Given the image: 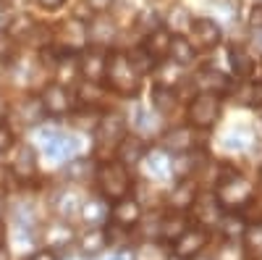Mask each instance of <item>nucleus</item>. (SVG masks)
Here are the masks:
<instances>
[{"label": "nucleus", "instance_id": "c9c22d12", "mask_svg": "<svg viewBox=\"0 0 262 260\" xmlns=\"http://www.w3.org/2000/svg\"><path fill=\"white\" fill-rule=\"evenodd\" d=\"M131 129H134V134L142 137V139L158 134V113H149L144 108H137L134 116H131Z\"/></svg>", "mask_w": 262, "mask_h": 260}, {"label": "nucleus", "instance_id": "f257e3e1", "mask_svg": "<svg viewBox=\"0 0 262 260\" xmlns=\"http://www.w3.org/2000/svg\"><path fill=\"white\" fill-rule=\"evenodd\" d=\"M212 192H215L217 203L223 205V210H242L244 205L254 203V184L244 176L242 171H236L231 166L221 168Z\"/></svg>", "mask_w": 262, "mask_h": 260}, {"label": "nucleus", "instance_id": "ea45409f", "mask_svg": "<svg viewBox=\"0 0 262 260\" xmlns=\"http://www.w3.org/2000/svg\"><path fill=\"white\" fill-rule=\"evenodd\" d=\"M126 55H128V61H131V66L137 69V74H139L142 79H144V76H149L152 71H155V66H158V63H155V61L149 58V53H147V50H144L142 45H137V48H131V50H128Z\"/></svg>", "mask_w": 262, "mask_h": 260}, {"label": "nucleus", "instance_id": "6ab92c4d", "mask_svg": "<svg viewBox=\"0 0 262 260\" xmlns=\"http://www.w3.org/2000/svg\"><path fill=\"white\" fill-rule=\"evenodd\" d=\"M116 37V21L102 13V16H92L86 21V39H90V48H102L107 50L111 42Z\"/></svg>", "mask_w": 262, "mask_h": 260}, {"label": "nucleus", "instance_id": "e433bc0d", "mask_svg": "<svg viewBox=\"0 0 262 260\" xmlns=\"http://www.w3.org/2000/svg\"><path fill=\"white\" fill-rule=\"evenodd\" d=\"M100 116L102 111H97V108H79V111H71L69 113V124L74 129H79V132H95L97 124H100Z\"/></svg>", "mask_w": 262, "mask_h": 260}, {"label": "nucleus", "instance_id": "a18cd8bd", "mask_svg": "<svg viewBox=\"0 0 262 260\" xmlns=\"http://www.w3.org/2000/svg\"><path fill=\"white\" fill-rule=\"evenodd\" d=\"M249 27H252L254 32L262 29V3H254V6H252V11H249Z\"/></svg>", "mask_w": 262, "mask_h": 260}, {"label": "nucleus", "instance_id": "4c0bfd02", "mask_svg": "<svg viewBox=\"0 0 262 260\" xmlns=\"http://www.w3.org/2000/svg\"><path fill=\"white\" fill-rule=\"evenodd\" d=\"M242 247L247 252V260H262V221L249 224L247 234L242 236Z\"/></svg>", "mask_w": 262, "mask_h": 260}, {"label": "nucleus", "instance_id": "37998d69", "mask_svg": "<svg viewBox=\"0 0 262 260\" xmlns=\"http://www.w3.org/2000/svg\"><path fill=\"white\" fill-rule=\"evenodd\" d=\"M13 145H16V134H13V129L3 124V126H0V158L8 155L11 150H13Z\"/></svg>", "mask_w": 262, "mask_h": 260}, {"label": "nucleus", "instance_id": "1a4fd4ad", "mask_svg": "<svg viewBox=\"0 0 262 260\" xmlns=\"http://www.w3.org/2000/svg\"><path fill=\"white\" fill-rule=\"evenodd\" d=\"M186 29H189V42L196 50H212V48L221 45V39H223L221 24H217L215 18H210V16L191 18Z\"/></svg>", "mask_w": 262, "mask_h": 260}, {"label": "nucleus", "instance_id": "a19ab883", "mask_svg": "<svg viewBox=\"0 0 262 260\" xmlns=\"http://www.w3.org/2000/svg\"><path fill=\"white\" fill-rule=\"evenodd\" d=\"M76 150V142H74V137H69L66 132H60V137L50 145V147H45V153L50 155V158H58V161H63V158H69L71 153Z\"/></svg>", "mask_w": 262, "mask_h": 260}, {"label": "nucleus", "instance_id": "412c9836", "mask_svg": "<svg viewBox=\"0 0 262 260\" xmlns=\"http://www.w3.org/2000/svg\"><path fill=\"white\" fill-rule=\"evenodd\" d=\"M74 239H76V234H74V226L69 221H55V224H48L42 229V247L50 252L66 250Z\"/></svg>", "mask_w": 262, "mask_h": 260}, {"label": "nucleus", "instance_id": "3c124183", "mask_svg": "<svg viewBox=\"0 0 262 260\" xmlns=\"http://www.w3.org/2000/svg\"><path fill=\"white\" fill-rule=\"evenodd\" d=\"M6 236H8V229H6V221H0V247L6 245Z\"/></svg>", "mask_w": 262, "mask_h": 260}, {"label": "nucleus", "instance_id": "b1692460", "mask_svg": "<svg viewBox=\"0 0 262 260\" xmlns=\"http://www.w3.org/2000/svg\"><path fill=\"white\" fill-rule=\"evenodd\" d=\"M215 229L221 231L223 239L242 242V236H244V234H247V229H249V221H247L244 210H226V213H223V218L217 221V226H215Z\"/></svg>", "mask_w": 262, "mask_h": 260}, {"label": "nucleus", "instance_id": "5fc2aeb1", "mask_svg": "<svg viewBox=\"0 0 262 260\" xmlns=\"http://www.w3.org/2000/svg\"><path fill=\"white\" fill-rule=\"evenodd\" d=\"M191 260H212V257H210V255H205V252H202V255H196V257H191Z\"/></svg>", "mask_w": 262, "mask_h": 260}, {"label": "nucleus", "instance_id": "473e14b6", "mask_svg": "<svg viewBox=\"0 0 262 260\" xmlns=\"http://www.w3.org/2000/svg\"><path fill=\"white\" fill-rule=\"evenodd\" d=\"M147 166V173L155 179H168L173 176V168H170V155L165 150H147V155L142 161Z\"/></svg>", "mask_w": 262, "mask_h": 260}, {"label": "nucleus", "instance_id": "f704fd0d", "mask_svg": "<svg viewBox=\"0 0 262 260\" xmlns=\"http://www.w3.org/2000/svg\"><path fill=\"white\" fill-rule=\"evenodd\" d=\"M149 100H152V108H155L158 116H170L179 105L176 90H168V87H152Z\"/></svg>", "mask_w": 262, "mask_h": 260}, {"label": "nucleus", "instance_id": "79ce46f5", "mask_svg": "<svg viewBox=\"0 0 262 260\" xmlns=\"http://www.w3.org/2000/svg\"><path fill=\"white\" fill-rule=\"evenodd\" d=\"M212 260H247V252L242 247V242H231V239H223L221 247L215 250Z\"/></svg>", "mask_w": 262, "mask_h": 260}, {"label": "nucleus", "instance_id": "bb28decb", "mask_svg": "<svg viewBox=\"0 0 262 260\" xmlns=\"http://www.w3.org/2000/svg\"><path fill=\"white\" fill-rule=\"evenodd\" d=\"M170 37H173V32H170L168 27H160V29H155V32L144 34V42H142V48H144V50L149 53V58L155 61V63H163V61H168Z\"/></svg>", "mask_w": 262, "mask_h": 260}, {"label": "nucleus", "instance_id": "5701e85b", "mask_svg": "<svg viewBox=\"0 0 262 260\" xmlns=\"http://www.w3.org/2000/svg\"><path fill=\"white\" fill-rule=\"evenodd\" d=\"M189 226H194L191 218H189V213H173V210H168L165 215H160V242L173 245Z\"/></svg>", "mask_w": 262, "mask_h": 260}, {"label": "nucleus", "instance_id": "603ef678", "mask_svg": "<svg viewBox=\"0 0 262 260\" xmlns=\"http://www.w3.org/2000/svg\"><path fill=\"white\" fill-rule=\"evenodd\" d=\"M254 48L262 53V29H259V32H254Z\"/></svg>", "mask_w": 262, "mask_h": 260}, {"label": "nucleus", "instance_id": "4468645a", "mask_svg": "<svg viewBox=\"0 0 262 260\" xmlns=\"http://www.w3.org/2000/svg\"><path fill=\"white\" fill-rule=\"evenodd\" d=\"M210 245V231H205V229H200V226H189L176 242H173V255H179V257H184V260H191V257H196V255H202L205 252V247Z\"/></svg>", "mask_w": 262, "mask_h": 260}, {"label": "nucleus", "instance_id": "2f4dec72", "mask_svg": "<svg viewBox=\"0 0 262 260\" xmlns=\"http://www.w3.org/2000/svg\"><path fill=\"white\" fill-rule=\"evenodd\" d=\"M76 100L81 103V108H97L100 111V105L107 100V87L97 82H79Z\"/></svg>", "mask_w": 262, "mask_h": 260}, {"label": "nucleus", "instance_id": "6e6d98bb", "mask_svg": "<svg viewBox=\"0 0 262 260\" xmlns=\"http://www.w3.org/2000/svg\"><path fill=\"white\" fill-rule=\"evenodd\" d=\"M168 260H184V257H179V255H170Z\"/></svg>", "mask_w": 262, "mask_h": 260}, {"label": "nucleus", "instance_id": "39448f33", "mask_svg": "<svg viewBox=\"0 0 262 260\" xmlns=\"http://www.w3.org/2000/svg\"><path fill=\"white\" fill-rule=\"evenodd\" d=\"M92 134H95V150L97 153H102V150L116 153L121 139L128 134V118L121 111H102L100 124H97V129Z\"/></svg>", "mask_w": 262, "mask_h": 260}, {"label": "nucleus", "instance_id": "20e7f679", "mask_svg": "<svg viewBox=\"0 0 262 260\" xmlns=\"http://www.w3.org/2000/svg\"><path fill=\"white\" fill-rule=\"evenodd\" d=\"M221 113H223V97L205 95V92H196L186 105V121H189V126L200 129V132L212 129L221 121Z\"/></svg>", "mask_w": 262, "mask_h": 260}, {"label": "nucleus", "instance_id": "0eeeda50", "mask_svg": "<svg viewBox=\"0 0 262 260\" xmlns=\"http://www.w3.org/2000/svg\"><path fill=\"white\" fill-rule=\"evenodd\" d=\"M223 213L226 210H223L221 203H217L215 192L212 189H205V192L196 194V200H194V205L189 210V218H191L194 226H200L205 231H212L217 226V221L223 218Z\"/></svg>", "mask_w": 262, "mask_h": 260}, {"label": "nucleus", "instance_id": "2eb2a0df", "mask_svg": "<svg viewBox=\"0 0 262 260\" xmlns=\"http://www.w3.org/2000/svg\"><path fill=\"white\" fill-rule=\"evenodd\" d=\"M147 139L137 137V134H126L121 139V145L116 147V161L126 168V171H134L137 166H142L144 155H147Z\"/></svg>", "mask_w": 262, "mask_h": 260}, {"label": "nucleus", "instance_id": "13d9d810", "mask_svg": "<svg viewBox=\"0 0 262 260\" xmlns=\"http://www.w3.org/2000/svg\"><path fill=\"white\" fill-rule=\"evenodd\" d=\"M259 82H262V69H259Z\"/></svg>", "mask_w": 262, "mask_h": 260}, {"label": "nucleus", "instance_id": "8fccbe9b", "mask_svg": "<svg viewBox=\"0 0 262 260\" xmlns=\"http://www.w3.org/2000/svg\"><path fill=\"white\" fill-rule=\"evenodd\" d=\"M6 116H8V100H6V95H3V92H0V126H3Z\"/></svg>", "mask_w": 262, "mask_h": 260}, {"label": "nucleus", "instance_id": "f3484780", "mask_svg": "<svg viewBox=\"0 0 262 260\" xmlns=\"http://www.w3.org/2000/svg\"><path fill=\"white\" fill-rule=\"evenodd\" d=\"M8 111L13 113V121H18L21 126H39L42 121L48 118L45 108H42L39 95H27V97H21L13 108H8Z\"/></svg>", "mask_w": 262, "mask_h": 260}, {"label": "nucleus", "instance_id": "58836bf2", "mask_svg": "<svg viewBox=\"0 0 262 260\" xmlns=\"http://www.w3.org/2000/svg\"><path fill=\"white\" fill-rule=\"evenodd\" d=\"M16 50H18L16 39H13L6 29H0V74L11 71L13 61H16Z\"/></svg>", "mask_w": 262, "mask_h": 260}, {"label": "nucleus", "instance_id": "ddd939ff", "mask_svg": "<svg viewBox=\"0 0 262 260\" xmlns=\"http://www.w3.org/2000/svg\"><path fill=\"white\" fill-rule=\"evenodd\" d=\"M107 53L111 50H102V48H86V50L79 53V76H81V82L105 84Z\"/></svg>", "mask_w": 262, "mask_h": 260}, {"label": "nucleus", "instance_id": "9d476101", "mask_svg": "<svg viewBox=\"0 0 262 260\" xmlns=\"http://www.w3.org/2000/svg\"><path fill=\"white\" fill-rule=\"evenodd\" d=\"M39 100H42V108H45V113L50 118H63L74 111V92L58 82H50L42 87Z\"/></svg>", "mask_w": 262, "mask_h": 260}, {"label": "nucleus", "instance_id": "bf43d9fd", "mask_svg": "<svg viewBox=\"0 0 262 260\" xmlns=\"http://www.w3.org/2000/svg\"><path fill=\"white\" fill-rule=\"evenodd\" d=\"M254 3H262V0H254Z\"/></svg>", "mask_w": 262, "mask_h": 260}, {"label": "nucleus", "instance_id": "c756f323", "mask_svg": "<svg viewBox=\"0 0 262 260\" xmlns=\"http://www.w3.org/2000/svg\"><path fill=\"white\" fill-rule=\"evenodd\" d=\"M76 245L84 257H97L107 250V234H105V229H86L76 239Z\"/></svg>", "mask_w": 262, "mask_h": 260}, {"label": "nucleus", "instance_id": "9b49d317", "mask_svg": "<svg viewBox=\"0 0 262 260\" xmlns=\"http://www.w3.org/2000/svg\"><path fill=\"white\" fill-rule=\"evenodd\" d=\"M11 163H8V171L13 173V176L21 182V184H27V182H32L34 176H37V171H39V163H37V150H34V145H29V142H18V145H13V150H11Z\"/></svg>", "mask_w": 262, "mask_h": 260}, {"label": "nucleus", "instance_id": "dca6fc26", "mask_svg": "<svg viewBox=\"0 0 262 260\" xmlns=\"http://www.w3.org/2000/svg\"><path fill=\"white\" fill-rule=\"evenodd\" d=\"M139 221H142V203L137 197H123L111 205V221L107 224L131 231V229H137Z\"/></svg>", "mask_w": 262, "mask_h": 260}, {"label": "nucleus", "instance_id": "a211bd4d", "mask_svg": "<svg viewBox=\"0 0 262 260\" xmlns=\"http://www.w3.org/2000/svg\"><path fill=\"white\" fill-rule=\"evenodd\" d=\"M196 194H200V187H196V179H176V184L168 192V208L173 213H189Z\"/></svg>", "mask_w": 262, "mask_h": 260}, {"label": "nucleus", "instance_id": "7ed1b4c3", "mask_svg": "<svg viewBox=\"0 0 262 260\" xmlns=\"http://www.w3.org/2000/svg\"><path fill=\"white\" fill-rule=\"evenodd\" d=\"M95 184H97V192L100 197H105L107 203H116V200H123L131 194V171H126L118 161H102L97 163V171H95Z\"/></svg>", "mask_w": 262, "mask_h": 260}, {"label": "nucleus", "instance_id": "c03bdc74", "mask_svg": "<svg viewBox=\"0 0 262 260\" xmlns=\"http://www.w3.org/2000/svg\"><path fill=\"white\" fill-rule=\"evenodd\" d=\"M84 6L90 11V16H102V13H111L113 0H84Z\"/></svg>", "mask_w": 262, "mask_h": 260}, {"label": "nucleus", "instance_id": "393cba45", "mask_svg": "<svg viewBox=\"0 0 262 260\" xmlns=\"http://www.w3.org/2000/svg\"><path fill=\"white\" fill-rule=\"evenodd\" d=\"M81 194L76 189H60L53 197V213L58 215V221H71L81 210Z\"/></svg>", "mask_w": 262, "mask_h": 260}, {"label": "nucleus", "instance_id": "f8f14e48", "mask_svg": "<svg viewBox=\"0 0 262 260\" xmlns=\"http://www.w3.org/2000/svg\"><path fill=\"white\" fill-rule=\"evenodd\" d=\"M191 84H194V90L196 92H205V95H215V97H223L231 92V87H233V79L223 71H217L212 66H205L200 69L194 76H191Z\"/></svg>", "mask_w": 262, "mask_h": 260}, {"label": "nucleus", "instance_id": "4be33fe9", "mask_svg": "<svg viewBox=\"0 0 262 260\" xmlns=\"http://www.w3.org/2000/svg\"><path fill=\"white\" fill-rule=\"evenodd\" d=\"M228 63H231V74H233L238 82L254 79L257 58H254L244 45H231V48H228Z\"/></svg>", "mask_w": 262, "mask_h": 260}, {"label": "nucleus", "instance_id": "aec40b11", "mask_svg": "<svg viewBox=\"0 0 262 260\" xmlns=\"http://www.w3.org/2000/svg\"><path fill=\"white\" fill-rule=\"evenodd\" d=\"M79 218L86 224V229H105V224L111 221V203H107L105 197H100V194L86 197L81 203Z\"/></svg>", "mask_w": 262, "mask_h": 260}, {"label": "nucleus", "instance_id": "f03ea898", "mask_svg": "<svg viewBox=\"0 0 262 260\" xmlns=\"http://www.w3.org/2000/svg\"><path fill=\"white\" fill-rule=\"evenodd\" d=\"M105 87L121 97H137L142 90V76L131 66V61L121 50L107 53V69H105Z\"/></svg>", "mask_w": 262, "mask_h": 260}, {"label": "nucleus", "instance_id": "a878e982", "mask_svg": "<svg viewBox=\"0 0 262 260\" xmlns=\"http://www.w3.org/2000/svg\"><path fill=\"white\" fill-rule=\"evenodd\" d=\"M168 61L173 63V66H179V69H184V66H191V63L196 61V48L189 42V37L186 34H173L170 37V48H168Z\"/></svg>", "mask_w": 262, "mask_h": 260}, {"label": "nucleus", "instance_id": "cd10ccee", "mask_svg": "<svg viewBox=\"0 0 262 260\" xmlns=\"http://www.w3.org/2000/svg\"><path fill=\"white\" fill-rule=\"evenodd\" d=\"M236 105H244V108H259L262 105V82L259 79H247V82H238L236 87H231V92Z\"/></svg>", "mask_w": 262, "mask_h": 260}, {"label": "nucleus", "instance_id": "4d7b16f0", "mask_svg": "<svg viewBox=\"0 0 262 260\" xmlns=\"http://www.w3.org/2000/svg\"><path fill=\"white\" fill-rule=\"evenodd\" d=\"M259 192H262V168H259Z\"/></svg>", "mask_w": 262, "mask_h": 260}, {"label": "nucleus", "instance_id": "09e8293b", "mask_svg": "<svg viewBox=\"0 0 262 260\" xmlns=\"http://www.w3.org/2000/svg\"><path fill=\"white\" fill-rule=\"evenodd\" d=\"M29 260H58V257H55V252H50V250H39V252H34Z\"/></svg>", "mask_w": 262, "mask_h": 260}, {"label": "nucleus", "instance_id": "864d4df0", "mask_svg": "<svg viewBox=\"0 0 262 260\" xmlns=\"http://www.w3.org/2000/svg\"><path fill=\"white\" fill-rule=\"evenodd\" d=\"M0 260H11V252H8V247H6V245L0 247Z\"/></svg>", "mask_w": 262, "mask_h": 260}, {"label": "nucleus", "instance_id": "423d86ee", "mask_svg": "<svg viewBox=\"0 0 262 260\" xmlns=\"http://www.w3.org/2000/svg\"><path fill=\"white\" fill-rule=\"evenodd\" d=\"M53 42H58V53H69V55H79L81 50L90 48V39H86V21L69 16L66 21H60Z\"/></svg>", "mask_w": 262, "mask_h": 260}, {"label": "nucleus", "instance_id": "6e6552de", "mask_svg": "<svg viewBox=\"0 0 262 260\" xmlns=\"http://www.w3.org/2000/svg\"><path fill=\"white\" fill-rule=\"evenodd\" d=\"M160 150H165L168 155H184L191 150H200V129H194L189 124H179L168 129L160 137Z\"/></svg>", "mask_w": 262, "mask_h": 260}, {"label": "nucleus", "instance_id": "7c9ffc66", "mask_svg": "<svg viewBox=\"0 0 262 260\" xmlns=\"http://www.w3.org/2000/svg\"><path fill=\"white\" fill-rule=\"evenodd\" d=\"M81 76H79V55H69V53H60L58 61H55V82L69 87L76 84Z\"/></svg>", "mask_w": 262, "mask_h": 260}, {"label": "nucleus", "instance_id": "c85d7f7f", "mask_svg": "<svg viewBox=\"0 0 262 260\" xmlns=\"http://www.w3.org/2000/svg\"><path fill=\"white\" fill-rule=\"evenodd\" d=\"M95 171H97V163L92 158H74L63 166V179L69 184H84V182H95Z\"/></svg>", "mask_w": 262, "mask_h": 260}, {"label": "nucleus", "instance_id": "de8ad7c7", "mask_svg": "<svg viewBox=\"0 0 262 260\" xmlns=\"http://www.w3.org/2000/svg\"><path fill=\"white\" fill-rule=\"evenodd\" d=\"M16 224H18V229H24V215H16ZM32 224H34V215H32V208L27 210V229H32Z\"/></svg>", "mask_w": 262, "mask_h": 260}, {"label": "nucleus", "instance_id": "72a5a7b5", "mask_svg": "<svg viewBox=\"0 0 262 260\" xmlns=\"http://www.w3.org/2000/svg\"><path fill=\"white\" fill-rule=\"evenodd\" d=\"M173 255V250L160 242V239H144L137 245L134 255H131V260H168Z\"/></svg>", "mask_w": 262, "mask_h": 260}, {"label": "nucleus", "instance_id": "49530a36", "mask_svg": "<svg viewBox=\"0 0 262 260\" xmlns=\"http://www.w3.org/2000/svg\"><path fill=\"white\" fill-rule=\"evenodd\" d=\"M42 11H60L66 6V0H37Z\"/></svg>", "mask_w": 262, "mask_h": 260}]
</instances>
